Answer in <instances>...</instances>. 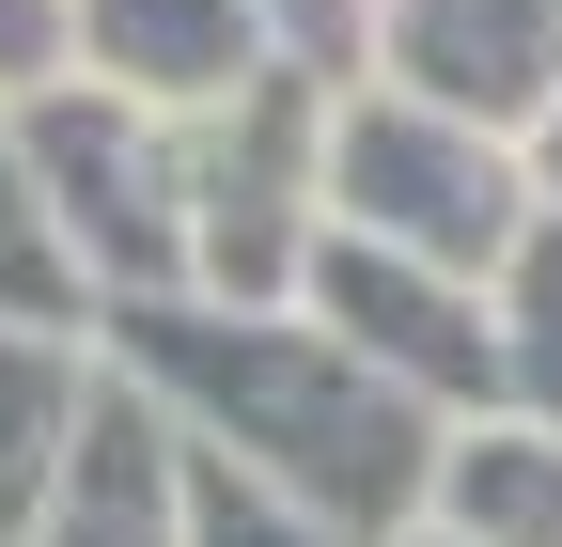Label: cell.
Masks as SVG:
<instances>
[{
  "label": "cell",
  "mask_w": 562,
  "mask_h": 547,
  "mask_svg": "<svg viewBox=\"0 0 562 547\" xmlns=\"http://www.w3.org/2000/svg\"><path fill=\"white\" fill-rule=\"evenodd\" d=\"M94 345L172 406L188 454L281 485L297 516H328L344 547H406L438 516V454L453 423L406 406L375 360H344L313 313H220V298H172V313H110Z\"/></svg>",
  "instance_id": "obj_1"
},
{
  "label": "cell",
  "mask_w": 562,
  "mask_h": 547,
  "mask_svg": "<svg viewBox=\"0 0 562 547\" xmlns=\"http://www.w3.org/2000/svg\"><path fill=\"white\" fill-rule=\"evenodd\" d=\"M531 220H547L531 142H501V125H469V110L406 94V79H344L328 94V235L453 266V282H501Z\"/></svg>",
  "instance_id": "obj_2"
},
{
  "label": "cell",
  "mask_w": 562,
  "mask_h": 547,
  "mask_svg": "<svg viewBox=\"0 0 562 547\" xmlns=\"http://www.w3.org/2000/svg\"><path fill=\"white\" fill-rule=\"evenodd\" d=\"M328 63H266L250 94H220L188 142V298L220 313H297L328 250Z\"/></svg>",
  "instance_id": "obj_3"
},
{
  "label": "cell",
  "mask_w": 562,
  "mask_h": 547,
  "mask_svg": "<svg viewBox=\"0 0 562 547\" xmlns=\"http://www.w3.org/2000/svg\"><path fill=\"white\" fill-rule=\"evenodd\" d=\"M16 125H32V172H47V220H63V250L94 282V328L110 313H172L188 298V142L157 110L94 94V79L32 94Z\"/></svg>",
  "instance_id": "obj_4"
},
{
  "label": "cell",
  "mask_w": 562,
  "mask_h": 547,
  "mask_svg": "<svg viewBox=\"0 0 562 547\" xmlns=\"http://www.w3.org/2000/svg\"><path fill=\"white\" fill-rule=\"evenodd\" d=\"M297 313L344 360H375L406 406H438V423H484V406H501V313H484V282H453V266H406V250L328 235L313 282H297Z\"/></svg>",
  "instance_id": "obj_5"
},
{
  "label": "cell",
  "mask_w": 562,
  "mask_h": 547,
  "mask_svg": "<svg viewBox=\"0 0 562 547\" xmlns=\"http://www.w3.org/2000/svg\"><path fill=\"white\" fill-rule=\"evenodd\" d=\"M266 63H297L281 0H79V79L125 94V110H157V125H203Z\"/></svg>",
  "instance_id": "obj_6"
},
{
  "label": "cell",
  "mask_w": 562,
  "mask_h": 547,
  "mask_svg": "<svg viewBox=\"0 0 562 547\" xmlns=\"http://www.w3.org/2000/svg\"><path fill=\"white\" fill-rule=\"evenodd\" d=\"M360 79H406V94L531 142L547 94H562V0H375V63Z\"/></svg>",
  "instance_id": "obj_7"
},
{
  "label": "cell",
  "mask_w": 562,
  "mask_h": 547,
  "mask_svg": "<svg viewBox=\"0 0 562 547\" xmlns=\"http://www.w3.org/2000/svg\"><path fill=\"white\" fill-rule=\"evenodd\" d=\"M32 547H188V438H172V406L140 391L125 360H110V391H94L79 454H63Z\"/></svg>",
  "instance_id": "obj_8"
},
{
  "label": "cell",
  "mask_w": 562,
  "mask_h": 547,
  "mask_svg": "<svg viewBox=\"0 0 562 547\" xmlns=\"http://www.w3.org/2000/svg\"><path fill=\"white\" fill-rule=\"evenodd\" d=\"M94 391H110L94 328H0V547H32L63 454H79V423H94Z\"/></svg>",
  "instance_id": "obj_9"
},
{
  "label": "cell",
  "mask_w": 562,
  "mask_h": 547,
  "mask_svg": "<svg viewBox=\"0 0 562 547\" xmlns=\"http://www.w3.org/2000/svg\"><path fill=\"white\" fill-rule=\"evenodd\" d=\"M438 532H469V547H562V423H516V406L453 423Z\"/></svg>",
  "instance_id": "obj_10"
},
{
  "label": "cell",
  "mask_w": 562,
  "mask_h": 547,
  "mask_svg": "<svg viewBox=\"0 0 562 547\" xmlns=\"http://www.w3.org/2000/svg\"><path fill=\"white\" fill-rule=\"evenodd\" d=\"M0 328H94V282L47 220V172H32V125L0 94Z\"/></svg>",
  "instance_id": "obj_11"
},
{
  "label": "cell",
  "mask_w": 562,
  "mask_h": 547,
  "mask_svg": "<svg viewBox=\"0 0 562 547\" xmlns=\"http://www.w3.org/2000/svg\"><path fill=\"white\" fill-rule=\"evenodd\" d=\"M484 313H501V406L516 423H562V203L516 235V266L484 282Z\"/></svg>",
  "instance_id": "obj_12"
},
{
  "label": "cell",
  "mask_w": 562,
  "mask_h": 547,
  "mask_svg": "<svg viewBox=\"0 0 562 547\" xmlns=\"http://www.w3.org/2000/svg\"><path fill=\"white\" fill-rule=\"evenodd\" d=\"M188 547H344V532H328V516H297L281 485H250V469L188 454Z\"/></svg>",
  "instance_id": "obj_13"
},
{
  "label": "cell",
  "mask_w": 562,
  "mask_h": 547,
  "mask_svg": "<svg viewBox=\"0 0 562 547\" xmlns=\"http://www.w3.org/2000/svg\"><path fill=\"white\" fill-rule=\"evenodd\" d=\"M79 79V0H0V94H63Z\"/></svg>",
  "instance_id": "obj_14"
},
{
  "label": "cell",
  "mask_w": 562,
  "mask_h": 547,
  "mask_svg": "<svg viewBox=\"0 0 562 547\" xmlns=\"http://www.w3.org/2000/svg\"><path fill=\"white\" fill-rule=\"evenodd\" d=\"M531 188L562 203V94H547V125H531Z\"/></svg>",
  "instance_id": "obj_15"
},
{
  "label": "cell",
  "mask_w": 562,
  "mask_h": 547,
  "mask_svg": "<svg viewBox=\"0 0 562 547\" xmlns=\"http://www.w3.org/2000/svg\"><path fill=\"white\" fill-rule=\"evenodd\" d=\"M406 547H469V532H438V516H422V532H406Z\"/></svg>",
  "instance_id": "obj_16"
},
{
  "label": "cell",
  "mask_w": 562,
  "mask_h": 547,
  "mask_svg": "<svg viewBox=\"0 0 562 547\" xmlns=\"http://www.w3.org/2000/svg\"><path fill=\"white\" fill-rule=\"evenodd\" d=\"M344 16H360V32H375V0H344Z\"/></svg>",
  "instance_id": "obj_17"
}]
</instances>
